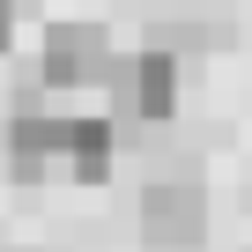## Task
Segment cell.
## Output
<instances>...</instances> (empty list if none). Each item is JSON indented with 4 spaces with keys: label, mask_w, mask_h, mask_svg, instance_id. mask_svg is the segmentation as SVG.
I'll return each mask as SVG.
<instances>
[{
    "label": "cell",
    "mask_w": 252,
    "mask_h": 252,
    "mask_svg": "<svg viewBox=\"0 0 252 252\" xmlns=\"http://www.w3.org/2000/svg\"><path fill=\"white\" fill-rule=\"evenodd\" d=\"M8 37H15V0H0V52H8Z\"/></svg>",
    "instance_id": "5"
},
{
    "label": "cell",
    "mask_w": 252,
    "mask_h": 252,
    "mask_svg": "<svg viewBox=\"0 0 252 252\" xmlns=\"http://www.w3.org/2000/svg\"><path fill=\"white\" fill-rule=\"evenodd\" d=\"M111 156H119V126L96 119V111H74V126H67V171L82 186H104L111 178Z\"/></svg>",
    "instance_id": "4"
},
{
    "label": "cell",
    "mask_w": 252,
    "mask_h": 252,
    "mask_svg": "<svg viewBox=\"0 0 252 252\" xmlns=\"http://www.w3.org/2000/svg\"><path fill=\"white\" fill-rule=\"evenodd\" d=\"M141 237L163 245V252H186L208 237V186L171 171V178H149L141 186Z\"/></svg>",
    "instance_id": "2"
},
{
    "label": "cell",
    "mask_w": 252,
    "mask_h": 252,
    "mask_svg": "<svg viewBox=\"0 0 252 252\" xmlns=\"http://www.w3.org/2000/svg\"><path fill=\"white\" fill-rule=\"evenodd\" d=\"M0 252H30V245H0Z\"/></svg>",
    "instance_id": "6"
},
{
    "label": "cell",
    "mask_w": 252,
    "mask_h": 252,
    "mask_svg": "<svg viewBox=\"0 0 252 252\" xmlns=\"http://www.w3.org/2000/svg\"><path fill=\"white\" fill-rule=\"evenodd\" d=\"M104 89H111L119 119L163 126V119L178 111V60H171V52H156V45H141V52H126V60H119V74H111Z\"/></svg>",
    "instance_id": "3"
},
{
    "label": "cell",
    "mask_w": 252,
    "mask_h": 252,
    "mask_svg": "<svg viewBox=\"0 0 252 252\" xmlns=\"http://www.w3.org/2000/svg\"><path fill=\"white\" fill-rule=\"evenodd\" d=\"M119 74V52H111V30L104 23H52L45 45H37V82L45 89H96Z\"/></svg>",
    "instance_id": "1"
}]
</instances>
